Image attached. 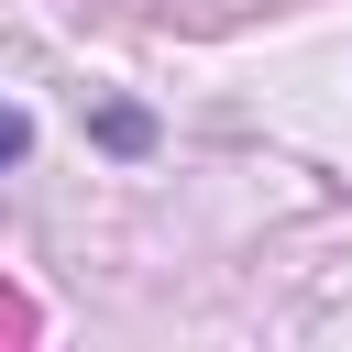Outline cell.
Segmentation results:
<instances>
[{
	"mask_svg": "<svg viewBox=\"0 0 352 352\" xmlns=\"http://www.w3.org/2000/svg\"><path fill=\"white\" fill-rule=\"evenodd\" d=\"M22 143H33V121H22L11 99H0V165H22Z\"/></svg>",
	"mask_w": 352,
	"mask_h": 352,
	"instance_id": "obj_1",
	"label": "cell"
},
{
	"mask_svg": "<svg viewBox=\"0 0 352 352\" xmlns=\"http://www.w3.org/2000/svg\"><path fill=\"white\" fill-rule=\"evenodd\" d=\"M0 330H33V319H22V297H0Z\"/></svg>",
	"mask_w": 352,
	"mask_h": 352,
	"instance_id": "obj_2",
	"label": "cell"
}]
</instances>
